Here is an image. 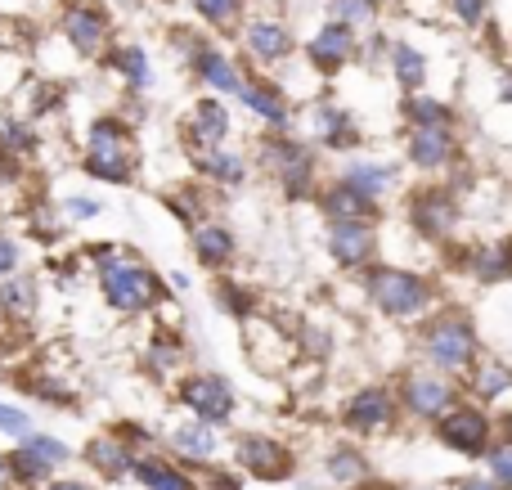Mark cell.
<instances>
[{
    "instance_id": "6da1fadb",
    "label": "cell",
    "mask_w": 512,
    "mask_h": 490,
    "mask_svg": "<svg viewBox=\"0 0 512 490\" xmlns=\"http://www.w3.org/2000/svg\"><path fill=\"white\" fill-rule=\"evenodd\" d=\"M86 261L104 306L117 315H149L171 297L167 275H158L149 261L126 252L122 243H90Z\"/></svg>"
},
{
    "instance_id": "7a4b0ae2",
    "label": "cell",
    "mask_w": 512,
    "mask_h": 490,
    "mask_svg": "<svg viewBox=\"0 0 512 490\" xmlns=\"http://www.w3.org/2000/svg\"><path fill=\"white\" fill-rule=\"evenodd\" d=\"M414 347H418V360L427 369L445 378H468V369L481 360V329L472 320V311L463 306H436L427 320H418V333H414Z\"/></svg>"
},
{
    "instance_id": "3957f363",
    "label": "cell",
    "mask_w": 512,
    "mask_h": 490,
    "mask_svg": "<svg viewBox=\"0 0 512 490\" xmlns=\"http://www.w3.org/2000/svg\"><path fill=\"white\" fill-rule=\"evenodd\" d=\"M360 288L369 297V306L391 324H418L441 306V293L436 284L423 275V270L396 266V261H378L360 275Z\"/></svg>"
},
{
    "instance_id": "277c9868",
    "label": "cell",
    "mask_w": 512,
    "mask_h": 490,
    "mask_svg": "<svg viewBox=\"0 0 512 490\" xmlns=\"http://www.w3.org/2000/svg\"><path fill=\"white\" fill-rule=\"evenodd\" d=\"M81 176L95 185H131L140 171V149H135V126L122 113H99L86 126L81 140V158H77Z\"/></svg>"
},
{
    "instance_id": "5b68a950",
    "label": "cell",
    "mask_w": 512,
    "mask_h": 490,
    "mask_svg": "<svg viewBox=\"0 0 512 490\" xmlns=\"http://www.w3.org/2000/svg\"><path fill=\"white\" fill-rule=\"evenodd\" d=\"M252 162L261 167V176H270L274 185L283 189L288 203H301V198H315L319 194V149L310 140L292 131H265L256 140Z\"/></svg>"
},
{
    "instance_id": "8992f818",
    "label": "cell",
    "mask_w": 512,
    "mask_h": 490,
    "mask_svg": "<svg viewBox=\"0 0 512 490\" xmlns=\"http://www.w3.org/2000/svg\"><path fill=\"white\" fill-rule=\"evenodd\" d=\"M405 221L423 243H454L463 225V198L450 185H418L405 198Z\"/></svg>"
},
{
    "instance_id": "52a82bcc",
    "label": "cell",
    "mask_w": 512,
    "mask_h": 490,
    "mask_svg": "<svg viewBox=\"0 0 512 490\" xmlns=\"http://www.w3.org/2000/svg\"><path fill=\"white\" fill-rule=\"evenodd\" d=\"M176 401L185 405V414L212 423V428H225V423L239 414V392L225 374H212V369H194V374L176 378Z\"/></svg>"
},
{
    "instance_id": "ba28073f",
    "label": "cell",
    "mask_w": 512,
    "mask_h": 490,
    "mask_svg": "<svg viewBox=\"0 0 512 490\" xmlns=\"http://www.w3.org/2000/svg\"><path fill=\"white\" fill-rule=\"evenodd\" d=\"M396 401L409 419H423V423H436L441 414H450L459 405V378H445L436 369H405L396 383Z\"/></svg>"
},
{
    "instance_id": "9c48e42d",
    "label": "cell",
    "mask_w": 512,
    "mask_h": 490,
    "mask_svg": "<svg viewBox=\"0 0 512 490\" xmlns=\"http://www.w3.org/2000/svg\"><path fill=\"white\" fill-rule=\"evenodd\" d=\"M59 36L81 59H104L108 45H113V14L99 0H63Z\"/></svg>"
},
{
    "instance_id": "30bf717a",
    "label": "cell",
    "mask_w": 512,
    "mask_h": 490,
    "mask_svg": "<svg viewBox=\"0 0 512 490\" xmlns=\"http://www.w3.org/2000/svg\"><path fill=\"white\" fill-rule=\"evenodd\" d=\"M230 135H234L230 104H225L221 95H198L194 104H189L185 122H180V149L198 162L203 153L225 149V144H230Z\"/></svg>"
},
{
    "instance_id": "8fae6325",
    "label": "cell",
    "mask_w": 512,
    "mask_h": 490,
    "mask_svg": "<svg viewBox=\"0 0 512 490\" xmlns=\"http://www.w3.org/2000/svg\"><path fill=\"white\" fill-rule=\"evenodd\" d=\"M436 441L454 455H486L495 446V419L486 414V405L459 401L450 414L436 419Z\"/></svg>"
},
{
    "instance_id": "7c38bea8",
    "label": "cell",
    "mask_w": 512,
    "mask_h": 490,
    "mask_svg": "<svg viewBox=\"0 0 512 490\" xmlns=\"http://www.w3.org/2000/svg\"><path fill=\"white\" fill-rule=\"evenodd\" d=\"M324 248H328V257H333V266L351 270V275H364L369 266H378V252H382L378 221H328Z\"/></svg>"
},
{
    "instance_id": "4fadbf2b",
    "label": "cell",
    "mask_w": 512,
    "mask_h": 490,
    "mask_svg": "<svg viewBox=\"0 0 512 490\" xmlns=\"http://www.w3.org/2000/svg\"><path fill=\"white\" fill-rule=\"evenodd\" d=\"M396 414H400L396 387H387V383H364V387H355V392L346 396V405H342V428L351 432V437H378V432H387L391 423H396Z\"/></svg>"
},
{
    "instance_id": "5bb4252c",
    "label": "cell",
    "mask_w": 512,
    "mask_h": 490,
    "mask_svg": "<svg viewBox=\"0 0 512 490\" xmlns=\"http://www.w3.org/2000/svg\"><path fill=\"white\" fill-rule=\"evenodd\" d=\"M306 126H310V144H315V149L351 153V149L364 144V131H360V122H355V113L346 104H337V99H328V95L310 99Z\"/></svg>"
},
{
    "instance_id": "9a60e30c",
    "label": "cell",
    "mask_w": 512,
    "mask_h": 490,
    "mask_svg": "<svg viewBox=\"0 0 512 490\" xmlns=\"http://www.w3.org/2000/svg\"><path fill=\"white\" fill-rule=\"evenodd\" d=\"M234 468L243 477H256V482H283L297 468V455L270 432H243L234 441Z\"/></svg>"
},
{
    "instance_id": "2e32d148",
    "label": "cell",
    "mask_w": 512,
    "mask_h": 490,
    "mask_svg": "<svg viewBox=\"0 0 512 490\" xmlns=\"http://www.w3.org/2000/svg\"><path fill=\"white\" fill-rule=\"evenodd\" d=\"M463 158L454 126H405V162L414 171H450Z\"/></svg>"
},
{
    "instance_id": "e0dca14e",
    "label": "cell",
    "mask_w": 512,
    "mask_h": 490,
    "mask_svg": "<svg viewBox=\"0 0 512 490\" xmlns=\"http://www.w3.org/2000/svg\"><path fill=\"white\" fill-rule=\"evenodd\" d=\"M355 54H360V32L346 23H333V18L306 41V63L315 77H337Z\"/></svg>"
},
{
    "instance_id": "ac0fdd59",
    "label": "cell",
    "mask_w": 512,
    "mask_h": 490,
    "mask_svg": "<svg viewBox=\"0 0 512 490\" xmlns=\"http://www.w3.org/2000/svg\"><path fill=\"white\" fill-rule=\"evenodd\" d=\"M239 104H243V113H252L256 122L265 126V131H292V95L279 86V81H270V77H252L248 72V81H243V90H239Z\"/></svg>"
},
{
    "instance_id": "d6986e66",
    "label": "cell",
    "mask_w": 512,
    "mask_h": 490,
    "mask_svg": "<svg viewBox=\"0 0 512 490\" xmlns=\"http://www.w3.org/2000/svg\"><path fill=\"white\" fill-rule=\"evenodd\" d=\"M167 450L180 459L185 468H212V459L221 455V428H212V423H203V419H176L167 428Z\"/></svg>"
},
{
    "instance_id": "ffe728a7",
    "label": "cell",
    "mask_w": 512,
    "mask_h": 490,
    "mask_svg": "<svg viewBox=\"0 0 512 490\" xmlns=\"http://www.w3.org/2000/svg\"><path fill=\"white\" fill-rule=\"evenodd\" d=\"M239 41H243V54L252 63H265V68L288 63L292 50H297V36H292V27L283 18H248L239 27Z\"/></svg>"
},
{
    "instance_id": "44dd1931",
    "label": "cell",
    "mask_w": 512,
    "mask_h": 490,
    "mask_svg": "<svg viewBox=\"0 0 512 490\" xmlns=\"http://www.w3.org/2000/svg\"><path fill=\"white\" fill-rule=\"evenodd\" d=\"M454 248H459V243H454ZM454 266H459L463 275H468L472 284H481V288H499V284H508V279H512V239L468 243V248H459Z\"/></svg>"
},
{
    "instance_id": "7402d4cb",
    "label": "cell",
    "mask_w": 512,
    "mask_h": 490,
    "mask_svg": "<svg viewBox=\"0 0 512 490\" xmlns=\"http://www.w3.org/2000/svg\"><path fill=\"white\" fill-rule=\"evenodd\" d=\"M189 72H194V81L207 90V95H234L239 99L243 81H248V72H243L239 59H230V54L221 50V45H212V36L203 41V50L189 59Z\"/></svg>"
},
{
    "instance_id": "603a6c76",
    "label": "cell",
    "mask_w": 512,
    "mask_h": 490,
    "mask_svg": "<svg viewBox=\"0 0 512 490\" xmlns=\"http://www.w3.org/2000/svg\"><path fill=\"white\" fill-rule=\"evenodd\" d=\"M189 248H194L198 266L221 275V270H230L234 261H239V234H234L225 221L207 216V221H198L194 230H189Z\"/></svg>"
},
{
    "instance_id": "cb8c5ba5",
    "label": "cell",
    "mask_w": 512,
    "mask_h": 490,
    "mask_svg": "<svg viewBox=\"0 0 512 490\" xmlns=\"http://www.w3.org/2000/svg\"><path fill=\"white\" fill-rule=\"evenodd\" d=\"M81 455H86V464L95 468L104 482H135V459H140V450H135L117 428L90 437V446L81 450Z\"/></svg>"
},
{
    "instance_id": "d4e9b609",
    "label": "cell",
    "mask_w": 512,
    "mask_h": 490,
    "mask_svg": "<svg viewBox=\"0 0 512 490\" xmlns=\"http://www.w3.org/2000/svg\"><path fill=\"white\" fill-rule=\"evenodd\" d=\"M315 207L324 212V221H382V203L364 198L360 189H351L346 180H324L315 194Z\"/></svg>"
},
{
    "instance_id": "484cf974",
    "label": "cell",
    "mask_w": 512,
    "mask_h": 490,
    "mask_svg": "<svg viewBox=\"0 0 512 490\" xmlns=\"http://www.w3.org/2000/svg\"><path fill=\"white\" fill-rule=\"evenodd\" d=\"M337 180H346V185L360 189L364 198L382 203L387 194L400 189V167L396 162H382V158H346L342 171H337Z\"/></svg>"
},
{
    "instance_id": "4316f807",
    "label": "cell",
    "mask_w": 512,
    "mask_h": 490,
    "mask_svg": "<svg viewBox=\"0 0 512 490\" xmlns=\"http://www.w3.org/2000/svg\"><path fill=\"white\" fill-rule=\"evenodd\" d=\"M194 171L203 176V185L234 194V189H243V185L252 180V158H248L243 149H234V144H225V149L203 153V158L194 162Z\"/></svg>"
},
{
    "instance_id": "83f0119b",
    "label": "cell",
    "mask_w": 512,
    "mask_h": 490,
    "mask_svg": "<svg viewBox=\"0 0 512 490\" xmlns=\"http://www.w3.org/2000/svg\"><path fill=\"white\" fill-rule=\"evenodd\" d=\"M104 68L113 72L117 81H122L131 95H144V90L158 81V72H153V59H149V50H144L140 41H117V45H108V54H104Z\"/></svg>"
},
{
    "instance_id": "f1b7e54d",
    "label": "cell",
    "mask_w": 512,
    "mask_h": 490,
    "mask_svg": "<svg viewBox=\"0 0 512 490\" xmlns=\"http://www.w3.org/2000/svg\"><path fill=\"white\" fill-rule=\"evenodd\" d=\"M468 396L477 405H495V401H508L512 396V360L508 356H490L481 351V360L468 369Z\"/></svg>"
},
{
    "instance_id": "f546056e",
    "label": "cell",
    "mask_w": 512,
    "mask_h": 490,
    "mask_svg": "<svg viewBox=\"0 0 512 490\" xmlns=\"http://www.w3.org/2000/svg\"><path fill=\"white\" fill-rule=\"evenodd\" d=\"M135 482L144 490H198L194 473H189L185 464H176V459L158 455V450H144V455L135 459Z\"/></svg>"
},
{
    "instance_id": "4dcf8cb0",
    "label": "cell",
    "mask_w": 512,
    "mask_h": 490,
    "mask_svg": "<svg viewBox=\"0 0 512 490\" xmlns=\"http://www.w3.org/2000/svg\"><path fill=\"white\" fill-rule=\"evenodd\" d=\"M36 311H41V279L27 275V270L0 279V315H5V320L23 324V320H32Z\"/></svg>"
},
{
    "instance_id": "1f68e13d",
    "label": "cell",
    "mask_w": 512,
    "mask_h": 490,
    "mask_svg": "<svg viewBox=\"0 0 512 490\" xmlns=\"http://www.w3.org/2000/svg\"><path fill=\"white\" fill-rule=\"evenodd\" d=\"M180 365H185V338H180L171 324H162L149 338V347H144V369H149L158 383H176Z\"/></svg>"
},
{
    "instance_id": "d6a6232c",
    "label": "cell",
    "mask_w": 512,
    "mask_h": 490,
    "mask_svg": "<svg viewBox=\"0 0 512 490\" xmlns=\"http://www.w3.org/2000/svg\"><path fill=\"white\" fill-rule=\"evenodd\" d=\"M387 68H391V77H396V86L405 90V95H418V90L427 86V77H432V68H427V54L418 50V45H409V41H391Z\"/></svg>"
},
{
    "instance_id": "836d02e7",
    "label": "cell",
    "mask_w": 512,
    "mask_h": 490,
    "mask_svg": "<svg viewBox=\"0 0 512 490\" xmlns=\"http://www.w3.org/2000/svg\"><path fill=\"white\" fill-rule=\"evenodd\" d=\"M9 473H14L18 490H45L54 482V464L36 455L27 441H18V446H14V455H9Z\"/></svg>"
},
{
    "instance_id": "e575fe53",
    "label": "cell",
    "mask_w": 512,
    "mask_h": 490,
    "mask_svg": "<svg viewBox=\"0 0 512 490\" xmlns=\"http://www.w3.org/2000/svg\"><path fill=\"white\" fill-rule=\"evenodd\" d=\"M369 455L364 450H355V446H333L328 450V459H324V477L328 482H337V486H364L369 482Z\"/></svg>"
},
{
    "instance_id": "d590c367",
    "label": "cell",
    "mask_w": 512,
    "mask_h": 490,
    "mask_svg": "<svg viewBox=\"0 0 512 490\" xmlns=\"http://www.w3.org/2000/svg\"><path fill=\"white\" fill-rule=\"evenodd\" d=\"M63 86L59 81H41V77H32L23 86V95H18V108L14 113L18 117H32V122H41V117H50V113H59V104H63Z\"/></svg>"
},
{
    "instance_id": "8d00e7d4",
    "label": "cell",
    "mask_w": 512,
    "mask_h": 490,
    "mask_svg": "<svg viewBox=\"0 0 512 490\" xmlns=\"http://www.w3.org/2000/svg\"><path fill=\"white\" fill-rule=\"evenodd\" d=\"M0 149L14 153V158H32L41 149V131H36L32 117H18V113H5L0 117Z\"/></svg>"
},
{
    "instance_id": "74e56055",
    "label": "cell",
    "mask_w": 512,
    "mask_h": 490,
    "mask_svg": "<svg viewBox=\"0 0 512 490\" xmlns=\"http://www.w3.org/2000/svg\"><path fill=\"white\" fill-rule=\"evenodd\" d=\"M400 117H405V126H454V104L418 90V95H405Z\"/></svg>"
},
{
    "instance_id": "f35d334b",
    "label": "cell",
    "mask_w": 512,
    "mask_h": 490,
    "mask_svg": "<svg viewBox=\"0 0 512 490\" xmlns=\"http://www.w3.org/2000/svg\"><path fill=\"white\" fill-rule=\"evenodd\" d=\"M189 5H194V14L203 18L212 32H239L248 0H189Z\"/></svg>"
},
{
    "instance_id": "ab89813d",
    "label": "cell",
    "mask_w": 512,
    "mask_h": 490,
    "mask_svg": "<svg viewBox=\"0 0 512 490\" xmlns=\"http://www.w3.org/2000/svg\"><path fill=\"white\" fill-rule=\"evenodd\" d=\"M162 198H167V207L189 225V230H194L198 221H207V216H212V212H207V185H180V189H167Z\"/></svg>"
},
{
    "instance_id": "60d3db41",
    "label": "cell",
    "mask_w": 512,
    "mask_h": 490,
    "mask_svg": "<svg viewBox=\"0 0 512 490\" xmlns=\"http://www.w3.org/2000/svg\"><path fill=\"white\" fill-rule=\"evenodd\" d=\"M212 302H216V311H225L230 320H243V324L256 315V297L248 293V284H239V279H221Z\"/></svg>"
},
{
    "instance_id": "b9f144b4",
    "label": "cell",
    "mask_w": 512,
    "mask_h": 490,
    "mask_svg": "<svg viewBox=\"0 0 512 490\" xmlns=\"http://www.w3.org/2000/svg\"><path fill=\"white\" fill-rule=\"evenodd\" d=\"M59 216L68 225H90L99 216H108V203L99 194H86V189H72V194L59 198Z\"/></svg>"
},
{
    "instance_id": "7bdbcfd3",
    "label": "cell",
    "mask_w": 512,
    "mask_h": 490,
    "mask_svg": "<svg viewBox=\"0 0 512 490\" xmlns=\"http://www.w3.org/2000/svg\"><path fill=\"white\" fill-rule=\"evenodd\" d=\"M328 18L360 32V27H373V18H378V0H328Z\"/></svg>"
},
{
    "instance_id": "ee69618b",
    "label": "cell",
    "mask_w": 512,
    "mask_h": 490,
    "mask_svg": "<svg viewBox=\"0 0 512 490\" xmlns=\"http://www.w3.org/2000/svg\"><path fill=\"white\" fill-rule=\"evenodd\" d=\"M27 387H32V396L59 405V410H72V405H77V392H72L68 383H59V378H50V374H32L27 378Z\"/></svg>"
},
{
    "instance_id": "f6af8a7d",
    "label": "cell",
    "mask_w": 512,
    "mask_h": 490,
    "mask_svg": "<svg viewBox=\"0 0 512 490\" xmlns=\"http://www.w3.org/2000/svg\"><path fill=\"white\" fill-rule=\"evenodd\" d=\"M32 432H36V423H32V414H27L23 405L0 401V437H9V441H27Z\"/></svg>"
},
{
    "instance_id": "bcb514c9",
    "label": "cell",
    "mask_w": 512,
    "mask_h": 490,
    "mask_svg": "<svg viewBox=\"0 0 512 490\" xmlns=\"http://www.w3.org/2000/svg\"><path fill=\"white\" fill-rule=\"evenodd\" d=\"M486 468L499 490H512V441H499V446L486 450Z\"/></svg>"
},
{
    "instance_id": "7dc6e473",
    "label": "cell",
    "mask_w": 512,
    "mask_h": 490,
    "mask_svg": "<svg viewBox=\"0 0 512 490\" xmlns=\"http://www.w3.org/2000/svg\"><path fill=\"white\" fill-rule=\"evenodd\" d=\"M27 446H32L41 459H50L54 468H59V464H68V459H72V446H68V441L50 437V432H32V437H27Z\"/></svg>"
},
{
    "instance_id": "c3c4849f",
    "label": "cell",
    "mask_w": 512,
    "mask_h": 490,
    "mask_svg": "<svg viewBox=\"0 0 512 490\" xmlns=\"http://www.w3.org/2000/svg\"><path fill=\"white\" fill-rule=\"evenodd\" d=\"M23 270V239L9 230H0V279L5 275H18Z\"/></svg>"
},
{
    "instance_id": "681fc988",
    "label": "cell",
    "mask_w": 512,
    "mask_h": 490,
    "mask_svg": "<svg viewBox=\"0 0 512 490\" xmlns=\"http://www.w3.org/2000/svg\"><path fill=\"white\" fill-rule=\"evenodd\" d=\"M450 9H454V18H459L463 27H481L486 23V14H490V0H450Z\"/></svg>"
},
{
    "instance_id": "f907efd6",
    "label": "cell",
    "mask_w": 512,
    "mask_h": 490,
    "mask_svg": "<svg viewBox=\"0 0 512 490\" xmlns=\"http://www.w3.org/2000/svg\"><path fill=\"white\" fill-rule=\"evenodd\" d=\"M212 490H243V473H225V468L212 464V477H207Z\"/></svg>"
},
{
    "instance_id": "816d5d0a",
    "label": "cell",
    "mask_w": 512,
    "mask_h": 490,
    "mask_svg": "<svg viewBox=\"0 0 512 490\" xmlns=\"http://www.w3.org/2000/svg\"><path fill=\"white\" fill-rule=\"evenodd\" d=\"M167 288H171V293H189V288H194V279H189L185 270H167Z\"/></svg>"
},
{
    "instance_id": "f5cc1de1",
    "label": "cell",
    "mask_w": 512,
    "mask_h": 490,
    "mask_svg": "<svg viewBox=\"0 0 512 490\" xmlns=\"http://www.w3.org/2000/svg\"><path fill=\"white\" fill-rule=\"evenodd\" d=\"M454 490H499V486L490 482V477H463V482L454 486Z\"/></svg>"
},
{
    "instance_id": "db71d44e",
    "label": "cell",
    "mask_w": 512,
    "mask_h": 490,
    "mask_svg": "<svg viewBox=\"0 0 512 490\" xmlns=\"http://www.w3.org/2000/svg\"><path fill=\"white\" fill-rule=\"evenodd\" d=\"M45 490H95V486H86V482H77V477H54Z\"/></svg>"
},
{
    "instance_id": "11a10c76",
    "label": "cell",
    "mask_w": 512,
    "mask_h": 490,
    "mask_svg": "<svg viewBox=\"0 0 512 490\" xmlns=\"http://www.w3.org/2000/svg\"><path fill=\"white\" fill-rule=\"evenodd\" d=\"M0 490H14V473H9V455H0Z\"/></svg>"
},
{
    "instance_id": "9f6ffc18",
    "label": "cell",
    "mask_w": 512,
    "mask_h": 490,
    "mask_svg": "<svg viewBox=\"0 0 512 490\" xmlns=\"http://www.w3.org/2000/svg\"><path fill=\"white\" fill-rule=\"evenodd\" d=\"M504 437H508V441H512V410H508V414H504Z\"/></svg>"
},
{
    "instance_id": "6f0895ef",
    "label": "cell",
    "mask_w": 512,
    "mask_h": 490,
    "mask_svg": "<svg viewBox=\"0 0 512 490\" xmlns=\"http://www.w3.org/2000/svg\"><path fill=\"white\" fill-rule=\"evenodd\" d=\"M0 45H9V36H5V23H0Z\"/></svg>"
},
{
    "instance_id": "680465c9",
    "label": "cell",
    "mask_w": 512,
    "mask_h": 490,
    "mask_svg": "<svg viewBox=\"0 0 512 490\" xmlns=\"http://www.w3.org/2000/svg\"><path fill=\"white\" fill-rule=\"evenodd\" d=\"M378 5H382V0H378Z\"/></svg>"
}]
</instances>
